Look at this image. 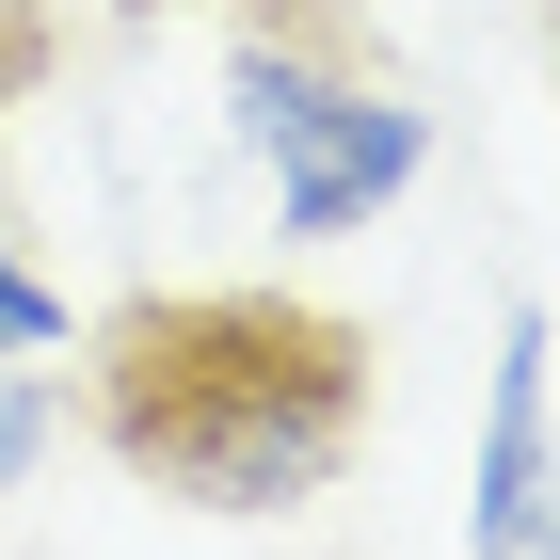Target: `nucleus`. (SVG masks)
Listing matches in <instances>:
<instances>
[{
	"mask_svg": "<svg viewBox=\"0 0 560 560\" xmlns=\"http://www.w3.org/2000/svg\"><path fill=\"white\" fill-rule=\"evenodd\" d=\"M385 352L304 289H129L96 320V448L192 513H304L369 448Z\"/></svg>",
	"mask_w": 560,
	"mask_h": 560,
	"instance_id": "nucleus-1",
	"label": "nucleus"
},
{
	"mask_svg": "<svg viewBox=\"0 0 560 560\" xmlns=\"http://www.w3.org/2000/svg\"><path fill=\"white\" fill-rule=\"evenodd\" d=\"M272 161V224L289 241H352V224H385L400 192H417V161H432V113L385 81V65H352V81H320L289 113V129L257 144Z\"/></svg>",
	"mask_w": 560,
	"mask_h": 560,
	"instance_id": "nucleus-2",
	"label": "nucleus"
},
{
	"mask_svg": "<svg viewBox=\"0 0 560 560\" xmlns=\"http://www.w3.org/2000/svg\"><path fill=\"white\" fill-rule=\"evenodd\" d=\"M545 304L497 320V400H480V497H465V560H560V448H545Z\"/></svg>",
	"mask_w": 560,
	"mask_h": 560,
	"instance_id": "nucleus-3",
	"label": "nucleus"
},
{
	"mask_svg": "<svg viewBox=\"0 0 560 560\" xmlns=\"http://www.w3.org/2000/svg\"><path fill=\"white\" fill-rule=\"evenodd\" d=\"M161 16H320V0H0V129H16V113H48L81 65L144 48Z\"/></svg>",
	"mask_w": 560,
	"mask_h": 560,
	"instance_id": "nucleus-4",
	"label": "nucleus"
},
{
	"mask_svg": "<svg viewBox=\"0 0 560 560\" xmlns=\"http://www.w3.org/2000/svg\"><path fill=\"white\" fill-rule=\"evenodd\" d=\"M65 337H81V304L48 289V272L16 257V241H0V352H33V369H48V352H65Z\"/></svg>",
	"mask_w": 560,
	"mask_h": 560,
	"instance_id": "nucleus-5",
	"label": "nucleus"
},
{
	"mask_svg": "<svg viewBox=\"0 0 560 560\" xmlns=\"http://www.w3.org/2000/svg\"><path fill=\"white\" fill-rule=\"evenodd\" d=\"M48 432H65V400L33 385V352H0V497H16V480L48 465Z\"/></svg>",
	"mask_w": 560,
	"mask_h": 560,
	"instance_id": "nucleus-6",
	"label": "nucleus"
},
{
	"mask_svg": "<svg viewBox=\"0 0 560 560\" xmlns=\"http://www.w3.org/2000/svg\"><path fill=\"white\" fill-rule=\"evenodd\" d=\"M545 48H560V0H545Z\"/></svg>",
	"mask_w": 560,
	"mask_h": 560,
	"instance_id": "nucleus-7",
	"label": "nucleus"
}]
</instances>
